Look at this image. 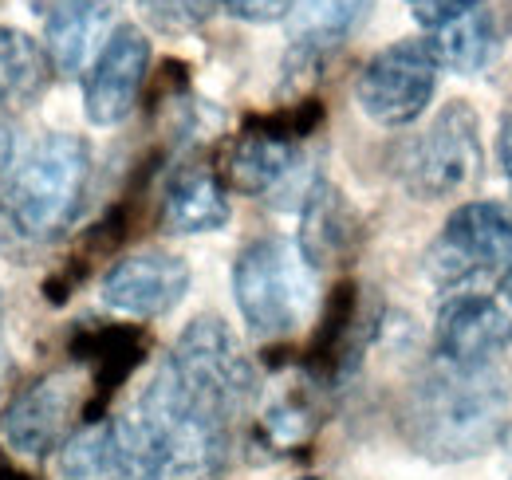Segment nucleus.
<instances>
[{
    "instance_id": "f257e3e1",
    "label": "nucleus",
    "mask_w": 512,
    "mask_h": 480,
    "mask_svg": "<svg viewBox=\"0 0 512 480\" xmlns=\"http://www.w3.org/2000/svg\"><path fill=\"white\" fill-rule=\"evenodd\" d=\"M91 181V146L75 134H44L16 166L0 205V252L16 264L64 237Z\"/></svg>"
},
{
    "instance_id": "f03ea898",
    "label": "nucleus",
    "mask_w": 512,
    "mask_h": 480,
    "mask_svg": "<svg viewBox=\"0 0 512 480\" xmlns=\"http://www.w3.org/2000/svg\"><path fill=\"white\" fill-rule=\"evenodd\" d=\"M233 296L241 319L260 339H284L304 327L316 300V268L300 244L284 237L249 240L233 264Z\"/></svg>"
},
{
    "instance_id": "7ed1b4c3",
    "label": "nucleus",
    "mask_w": 512,
    "mask_h": 480,
    "mask_svg": "<svg viewBox=\"0 0 512 480\" xmlns=\"http://www.w3.org/2000/svg\"><path fill=\"white\" fill-rule=\"evenodd\" d=\"M166 370L178 378V386L197 406H205L213 418L233 421L249 410L256 394V370L237 335L217 315H197L182 331L178 347L170 351Z\"/></svg>"
},
{
    "instance_id": "20e7f679",
    "label": "nucleus",
    "mask_w": 512,
    "mask_h": 480,
    "mask_svg": "<svg viewBox=\"0 0 512 480\" xmlns=\"http://www.w3.org/2000/svg\"><path fill=\"white\" fill-rule=\"evenodd\" d=\"M501 406L505 398L501 390H493V378L485 374V366L465 370L449 362V370H438L422 386L414 421L426 445L453 449V453H477V445H485L493 425L501 421Z\"/></svg>"
},
{
    "instance_id": "39448f33",
    "label": "nucleus",
    "mask_w": 512,
    "mask_h": 480,
    "mask_svg": "<svg viewBox=\"0 0 512 480\" xmlns=\"http://www.w3.org/2000/svg\"><path fill=\"white\" fill-rule=\"evenodd\" d=\"M481 122L469 103H449L434 126L406 150L402 181L422 201L461 197L481 181Z\"/></svg>"
},
{
    "instance_id": "423d86ee",
    "label": "nucleus",
    "mask_w": 512,
    "mask_h": 480,
    "mask_svg": "<svg viewBox=\"0 0 512 480\" xmlns=\"http://www.w3.org/2000/svg\"><path fill=\"white\" fill-rule=\"evenodd\" d=\"M438 67L442 63L426 40H398L359 71L355 103L379 126H406L430 107L438 91Z\"/></svg>"
},
{
    "instance_id": "0eeeda50",
    "label": "nucleus",
    "mask_w": 512,
    "mask_h": 480,
    "mask_svg": "<svg viewBox=\"0 0 512 480\" xmlns=\"http://www.w3.org/2000/svg\"><path fill=\"white\" fill-rule=\"evenodd\" d=\"M512 264V217L493 201H465L453 209L438 244L426 256V268L438 284H465L473 276Z\"/></svg>"
},
{
    "instance_id": "6e6552de",
    "label": "nucleus",
    "mask_w": 512,
    "mask_h": 480,
    "mask_svg": "<svg viewBox=\"0 0 512 480\" xmlns=\"http://www.w3.org/2000/svg\"><path fill=\"white\" fill-rule=\"evenodd\" d=\"M75 414H79V382L75 374L60 370L12 398V406L0 418V437L20 457H48L67 441Z\"/></svg>"
},
{
    "instance_id": "1a4fd4ad",
    "label": "nucleus",
    "mask_w": 512,
    "mask_h": 480,
    "mask_svg": "<svg viewBox=\"0 0 512 480\" xmlns=\"http://www.w3.org/2000/svg\"><path fill=\"white\" fill-rule=\"evenodd\" d=\"M150 71V40L134 24H119L95 63L87 67L83 83V111L95 126H115L134 111L138 91Z\"/></svg>"
},
{
    "instance_id": "9d476101",
    "label": "nucleus",
    "mask_w": 512,
    "mask_h": 480,
    "mask_svg": "<svg viewBox=\"0 0 512 480\" xmlns=\"http://www.w3.org/2000/svg\"><path fill=\"white\" fill-rule=\"evenodd\" d=\"M190 292V264L174 252H134L103 276V303L130 319H158Z\"/></svg>"
},
{
    "instance_id": "9b49d317",
    "label": "nucleus",
    "mask_w": 512,
    "mask_h": 480,
    "mask_svg": "<svg viewBox=\"0 0 512 480\" xmlns=\"http://www.w3.org/2000/svg\"><path fill=\"white\" fill-rule=\"evenodd\" d=\"M296 166H300V142L280 134L268 122H256L225 146L217 178L225 181V189H237L249 197H268L292 181Z\"/></svg>"
},
{
    "instance_id": "f8f14e48",
    "label": "nucleus",
    "mask_w": 512,
    "mask_h": 480,
    "mask_svg": "<svg viewBox=\"0 0 512 480\" xmlns=\"http://www.w3.org/2000/svg\"><path fill=\"white\" fill-rule=\"evenodd\" d=\"M512 343V315L489 296H457L438 315V351L465 370H481Z\"/></svg>"
},
{
    "instance_id": "ddd939ff",
    "label": "nucleus",
    "mask_w": 512,
    "mask_h": 480,
    "mask_svg": "<svg viewBox=\"0 0 512 480\" xmlns=\"http://www.w3.org/2000/svg\"><path fill=\"white\" fill-rule=\"evenodd\" d=\"M363 240V225L359 213L351 209V201L327 185L316 181L312 193L304 197V213H300V252L312 268H335L347 264L355 256Z\"/></svg>"
},
{
    "instance_id": "4468645a",
    "label": "nucleus",
    "mask_w": 512,
    "mask_h": 480,
    "mask_svg": "<svg viewBox=\"0 0 512 480\" xmlns=\"http://www.w3.org/2000/svg\"><path fill=\"white\" fill-rule=\"evenodd\" d=\"M111 0H60L44 20V52L60 75H79L107 44Z\"/></svg>"
},
{
    "instance_id": "2eb2a0df",
    "label": "nucleus",
    "mask_w": 512,
    "mask_h": 480,
    "mask_svg": "<svg viewBox=\"0 0 512 480\" xmlns=\"http://www.w3.org/2000/svg\"><path fill=\"white\" fill-rule=\"evenodd\" d=\"M225 225H229L225 181L201 166L178 170L162 197V229L178 237H193V233H217Z\"/></svg>"
},
{
    "instance_id": "dca6fc26",
    "label": "nucleus",
    "mask_w": 512,
    "mask_h": 480,
    "mask_svg": "<svg viewBox=\"0 0 512 480\" xmlns=\"http://www.w3.org/2000/svg\"><path fill=\"white\" fill-rule=\"evenodd\" d=\"M430 52L438 56L442 67L457 71V75H473L497 52V24L485 0L453 12L449 20H442L438 28H430Z\"/></svg>"
},
{
    "instance_id": "f3484780",
    "label": "nucleus",
    "mask_w": 512,
    "mask_h": 480,
    "mask_svg": "<svg viewBox=\"0 0 512 480\" xmlns=\"http://www.w3.org/2000/svg\"><path fill=\"white\" fill-rule=\"evenodd\" d=\"M52 60L36 36L0 24V107H28L44 95Z\"/></svg>"
},
{
    "instance_id": "a211bd4d",
    "label": "nucleus",
    "mask_w": 512,
    "mask_h": 480,
    "mask_svg": "<svg viewBox=\"0 0 512 480\" xmlns=\"http://www.w3.org/2000/svg\"><path fill=\"white\" fill-rule=\"evenodd\" d=\"M363 8H367V0H292L288 16H284L288 40L308 56L323 52L355 28Z\"/></svg>"
},
{
    "instance_id": "6ab92c4d",
    "label": "nucleus",
    "mask_w": 512,
    "mask_h": 480,
    "mask_svg": "<svg viewBox=\"0 0 512 480\" xmlns=\"http://www.w3.org/2000/svg\"><path fill=\"white\" fill-rule=\"evenodd\" d=\"M213 8L217 0H142V12L162 32H190L201 20H209Z\"/></svg>"
},
{
    "instance_id": "aec40b11",
    "label": "nucleus",
    "mask_w": 512,
    "mask_h": 480,
    "mask_svg": "<svg viewBox=\"0 0 512 480\" xmlns=\"http://www.w3.org/2000/svg\"><path fill=\"white\" fill-rule=\"evenodd\" d=\"M225 12H233L237 20H249V24H272V20H284L288 16V4L292 0H217Z\"/></svg>"
},
{
    "instance_id": "412c9836",
    "label": "nucleus",
    "mask_w": 512,
    "mask_h": 480,
    "mask_svg": "<svg viewBox=\"0 0 512 480\" xmlns=\"http://www.w3.org/2000/svg\"><path fill=\"white\" fill-rule=\"evenodd\" d=\"M406 4L414 8L418 24L430 32V28H438L442 20H449L453 12H461V8H469V4H477V0H406Z\"/></svg>"
},
{
    "instance_id": "4be33fe9",
    "label": "nucleus",
    "mask_w": 512,
    "mask_h": 480,
    "mask_svg": "<svg viewBox=\"0 0 512 480\" xmlns=\"http://www.w3.org/2000/svg\"><path fill=\"white\" fill-rule=\"evenodd\" d=\"M12 162H16V126L0 115V178L12 170Z\"/></svg>"
},
{
    "instance_id": "5701e85b",
    "label": "nucleus",
    "mask_w": 512,
    "mask_h": 480,
    "mask_svg": "<svg viewBox=\"0 0 512 480\" xmlns=\"http://www.w3.org/2000/svg\"><path fill=\"white\" fill-rule=\"evenodd\" d=\"M497 162H501V174L512 185V115L501 122V134H497Z\"/></svg>"
},
{
    "instance_id": "b1692460",
    "label": "nucleus",
    "mask_w": 512,
    "mask_h": 480,
    "mask_svg": "<svg viewBox=\"0 0 512 480\" xmlns=\"http://www.w3.org/2000/svg\"><path fill=\"white\" fill-rule=\"evenodd\" d=\"M505 296H509V303H512V264H509V272H505Z\"/></svg>"
},
{
    "instance_id": "393cba45",
    "label": "nucleus",
    "mask_w": 512,
    "mask_h": 480,
    "mask_svg": "<svg viewBox=\"0 0 512 480\" xmlns=\"http://www.w3.org/2000/svg\"><path fill=\"white\" fill-rule=\"evenodd\" d=\"M0 480H28L24 473H0Z\"/></svg>"
},
{
    "instance_id": "a878e982",
    "label": "nucleus",
    "mask_w": 512,
    "mask_h": 480,
    "mask_svg": "<svg viewBox=\"0 0 512 480\" xmlns=\"http://www.w3.org/2000/svg\"><path fill=\"white\" fill-rule=\"evenodd\" d=\"M304 480H320V477H304Z\"/></svg>"
}]
</instances>
